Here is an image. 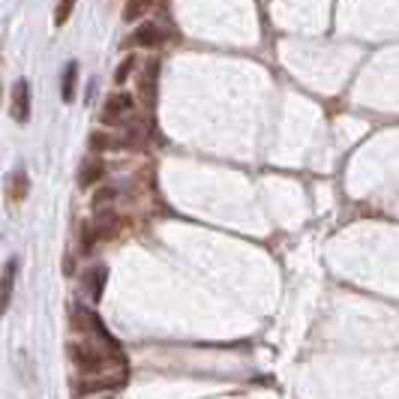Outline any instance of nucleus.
Masks as SVG:
<instances>
[{
    "mask_svg": "<svg viewBox=\"0 0 399 399\" xmlns=\"http://www.w3.org/2000/svg\"><path fill=\"white\" fill-rule=\"evenodd\" d=\"M76 3H78V0H61V3H57V12H54L57 28H63V24H66V19H69L72 10H76Z\"/></svg>",
    "mask_w": 399,
    "mask_h": 399,
    "instance_id": "obj_15",
    "label": "nucleus"
},
{
    "mask_svg": "<svg viewBox=\"0 0 399 399\" xmlns=\"http://www.w3.org/2000/svg\"><path fill=\"white\" fill-rule=\"evenodd\" d=\"M105 177V165L103 162H87L85 169H81V174H78V186H94V184H99V180Z\"/></svg>",
    "mask_w": 399,
    "mask_h": 399,
    "instance_id": "obj_12",
    "label": "nucleus"
},
{
    "mask_svg": "<svg viewBox=\"0 0 399 399\" xmlns=\"http://www.w3.org/2000/svg\"><path fill=\"white\" fill-rule=\"evenodd\" d=\"M132 66H136V57H127V61H123L120 66H118V72H114V81H118V85H123V81L129 78V72H132Z\"/></svg>",
    "mask_w": 399,
    "mask_h": 399,
    "instance_id": "obj_17",
    "label": "nucleus"
},
{
    "mask_svg": "<svg viewBox=\"0 0 399 399\" xmlns=\"http://www.w3.org/2000/svg\"><path fill=\"white\" fill-rule=\"evenodd\" d=\"M147 6H151V0H129V6L123 10V19H127V21H136L138 15L147 12Z\"/></svg>",
    "mask_w": 399,
    "mask_h": 399,
    "instance_id": "obj_16",
    "label": "nucleus"
},
{
    "mask_svg": "<svg viewBox=\"0 0 399 399\" xmlns=\"http://www.w3.org/2000/svg\"><path fill=\"white\" fill-rule=\"evenodd\" d=\"M118 226H120V222H118V216H114V213H103V216H99V219L94 222V228H96V235L99 237H111L114 235V231H118Z\"/></svg>",
    "mask_w": 399,
    "mask_h": 399,
    "instance_id": "obj_13",
    "label": "nucleus"
},
{
    "mask_svg": "<svg viewBox=\"0 0 399 399\" xmlns=\"http://www.w3.org/2000/svg\"><path fill=\"white\" fill-rule=\"evenodd\" d=\"M69 357L81 372H87V376L103 372L108 360H120V354H108L103 348H94V345H69Z\"/></svg>",
    "mask_w": 399,
    "mask_h": 399,
    "instance_id": "obj_1",
    "label": "nucleus"
},
{
    "mask_svg": "<svg viewBox=\"0 0 399 399\" xmlns=\"http://www.w3.org/2000/svg\"><path fill=\"white\" fill-rule=\"evenodd\" d=\"M76 321H78V327H81V330H94V334H96V336H103V339H105V343L111 345V348H118V343H114V339L108 336L105 324L99 321V315H96V312L81 310V306H78V310H76Z\"/></svg>",
    "mask_w": 399,
    "mask_h": 399,
    "instance_id": "obj_6",
    "label": "nucleus"
},
{
    "mask_svg": "<svg viewBox=\"0 0 399 399\" xmlns=\"http://www.w3.org/2000/svg\"><path fill=\"white\" fill-rule=\"evenodd\" d=\"M111 198H114V189H99V193L94 195V204H96V207H103V204L111 202Z\"/></svg>",
    "mask_w": 399,
    "mask_h": 399,
    "instance_id": "obj_18",
    "label": "nucleus"
},
{
    "mask_svg": "<svg viewBox=\"0 0 399 399\" xmlns=\"http://www.w3.org/2000/svg\"><path fill=\"white\" fill-rule=\"evenodd\" d=\"M0 96H3V90H0Z\"/></svg>",
    "mask_w": 399,
    "mask_h": 399,
    "instance_id": "obj_19",
    "label": "nucleus"
},
{
    "mask_svg": "<svg viewBox=\"0 0 399 399\" xmlns=\"http://www.w3.org/2000/svg\"><path fill=\"white\" fill-rule=\"evenodd\" d=\"M105 277H108V270L105 268H90L85 277H81V282H85V288H87V297L90 301H99L103 297V288H105Z\"/></svg>",
    "mask_w": 399,
    "mask_h": 399,
    "instance_id": "obj_8",
    "label": "nucleus"
},
{
    "mask_svg": "<svg viewBox=\"0 0 399 399\" xmlns=\"http://www.w3.org/2000/svg\"><path fill=\"white\" fill-rule=\"evenodd\" d=\"M61 96H63V103H72L76 99V81H78V63L76 61H69L66 63V69H63V76H61Z\"/></svg>",
    "mask_w": 399,
    "mask_h": 399,
    "instance_id": "obj_9",
    "label": "nucleus"
},
{
    "mask_svg": "<svg viewBox=\"0 0 399 399\" xmlns=\"http://www.w3.org/2000/svg\"><path fill=\"white\" fill-rule=\"evenodd\" d=\"M156 72H160V63H147L144 76H141V96H144L147 105H153V96H156Z\"/></svg>",
    "mask_w": 399,
    "mask_h": 399,
    "instance_id": "obj_10",
    "label": "nucleus"
},
{
    "mask_svg": "<svg viewBox=\"0 0 399 399\" xmlns=\"http://www.w3.org/2000/svg\"><path fill=\"white\" fill-rule=\"evenodd\" d=\"M108 147H120V138H111L108 132H94L90 136V151H108Z\"/></svg>",
    "mask_w": 399,
    "mask_h": 399,
    "instance_id": "obj_14",
    "label": "nucleus"
},
{
    "mask_svg": "<svg viewBox=\"0 0 399 399\" xmlns=\"http://www.w3.org/2000/svg\"><path fill=\"white\" fill-rule=\"evenodd\" d=\"M10 114H12L15 123H28L30 120V85H28V78H19L12 85Z\"/></svg>",
    "mask_w": 399,
    "mask_h": 399,
    "instance_id": "obj_2",
    "label": "nucleus"
},
{
    "mask_svg": "<svg viewBox=\"0 0 399 399\" xmlns=\"http://www.w3.org/2000/svg\"><path fill=\"white\" fill-rule=\"evenodd\" d=\"M28 189H30L28 174H24V171H15L12 177H10V184H6V195H10L12 202H24V195H28Z\"/></svg>",
    "mask_w": 399,
    "mask_h": 399,
    "instance_id": "obj_11",
    "label": "nucleus"
},
{
    "mask_svg": "<svg viewBox=\"0 0 399 399\" xmlns=\"http://www.w3.org/2000/svg\"><path fill=\"white\" fill-rule=\"evenodd\" d=\"M15 273H19V261L10 259L3 268V277H0V315L10 310L12 303V288H15Z\"/></svg>",
    "mask_w": 399,
    "mask_h": 399,
    "instance_id": "obj_5",
    "label": "nucleus"
},
{
    "mask_svg": "<svg viewBox=\"0 0 399 399\" xmlns=\"http://www.w3.org/2000/svg\"><path fill=\"white\" fill-rule=\"evenodd\" d=\"M129 111H132V96L129 94H111L103 105V123L105 127H118Z\"/></svg>",
    "mask_w": 399,
    "mask_h": 399,
    "instance_id": "obj_3",
    "label": "nucleus"
},
{
    "mask_svg": "<svg viewBox=\"0 0 399 399\" xmlns=\"http://www.w3.org/2000/svg\"><path fill=\"white\" fill-rule=\"evenodd\" d=\"M123 385H127V372H118V376H99V378L78 381V385H76V393H78V396L105 393V390H120Z\"/></svg>",
    "mask_w": 399,
    "mask_h": 399,
    "instance_id": "obj_4",
    "label": "nucleus"
},
{
    "mask_svg": "<svg viewBox=\"0 0 399 399\" xmlns=\"http://www.w3.org/2000/svg\"><path fill=\"white\" fill-rule=\"evenodd\" d=\"M162 39H165V33L156 28V24H141V28L129 36V45H136V48H153V45H160Z\"/></svg>",
    "mask_w": 399,
    "mask_h": 399,
    "instance_id": "obj_7",
    "label": "nucleus"
}]
</instances>
